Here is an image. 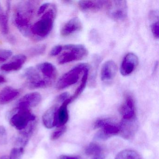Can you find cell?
Segmentation results:
<instances>
[{
	"label": "cell",
	"mask_w": 159,
	"mask_h": 159,
	"mask_svg": "<svg viewBox=\"0 0 159 159\" xmlns=\"http://www.w3.org/2000/svg\"><path fill=\"white\" fill-rule=\"evenodd\" d=\"M56 14V7L51 4L41 18L31 27V33L36 39L41 40L49 36L53 27Z\"/></svg>",
	"instance_id": "cell-1"
},
{
	"label": "cell",
	"mask_w": 159,
	"mask_h": 159,
	"mask_svg": "<svg viewBox=\"0 0 159 159\" xmlns=\"http://www.w3.org/2000/svg\"><path fill=\"white\" fill-rule=\"evenodd\" d=\"M6 118L11 125L20 131L25 128L30 123L35 121L36 116L30 108L17 107L9 111Z\"/></svg>",
	"instance_id": "cell-2"
},
{
	"label": "cell",
	"mask_w": 159,
	"mask_h": 159,
	"mask_svg": "<svg viewBox=\"0 0 159 159\" xmlns=\"http://www.w3.org/2000/svg\"><path fill=\"white\" fill-rule=\"evenodd\" d=\"M62 52H63L58 58L59 64H67L82 60L85 58L88 53L87 49L80 44L64 45Z\"/></svg>",
	"instance_id": "cell-3"
},
{
	"label": "cell",
	"mask_w": 159,
	"mask_h": 159,
	"mask_svg": "<svg viewBox=\"0 0 159 159\" xmlns=\"http://www.w3.org/2000/svg\"><path fill=\"white\" fill-rule=\"evenodd\" d=\"M89 68L86 64H80L74 67L60 78L57 84V88L62 90L77 83L85 70Z\"/></svg>",
	"instance_id": "cell-4"
},
{
	"label": "cell",
	"mask_w": 159,
	"mask_h": 159,
	"mask_svg": "<svg viewBox=\"0 0 159 159\" xmlns=\"http://www.w3.org/2000/svg\"><path fill=\"white\" fill-rule=\"evenodd\" d=\"M107 13L116 21H123L128 16V6L125 1H107L106 6Z\"/></svg>",
	"instance_id": "cell-5"
},
{
	"label": "cell",
	"mask_w": 159,
	"mask_h": 159,
	"mask_svg": "<svg viewBox=\"0 0 159 159\" xmlns=\"http://www.w3.org/2000/svg\"><path fill=\"white\" fill-rule=\"evenodd\" d=\"M24 76L28 82L29 86L32 89L43 88L52 85L45 80L37 67H30L25 70Z\"/></svg>",
	"instance_id": "cell-6"
},
{
	"label": "cell",
	"mask_w": 159,
	"mask_h": 159,
	"mask_svg": "<svg viewBox=\"0 0 159 159\" xmlns=\"http://www.w3.org/2000/svg\"><path fill=\"white\" fill-rule=\"evenodd\" d=\"M119 127L120 135L125 139H130L134 135L138 127L136 117L131 119H123Z\"/></svg>",
	"instance_id": "cell-7"
},
{
	"label": "cell",
	"mask_w": 159,
	"mask_h": 159,
	"mask_svg": "<svg viewBox=\"0 0 159 159\" xmlns=\"http://www.w3.org/2000/svg\"><path fill=\"white\" fill-rule=\"evenodd\" d=\"M139 58L135 54L129 53L123 59L120 68L121 74L126 76L132 74L139 65Z\"/></svg>",
	"instance_id": "cell-8"
},
{
	"label": "cell",
	"mask_w": 159,
	"mask_h": 159,
	"mask_svg": "<svg viewBox=\"0 0 159 159\" xmlns=\"http://www.w3.org/2000/svg\"><path fill=\"white\" fill-rule=\"evenodd\" d=\"M120 112L123 119H131L136 117L134 101L130 95L125 96L123 103L120 107Z\"/></svg>",
	"instance_id": "cell-9"
},
{
	"label": "cell",
	"mask_w": 159,
	"mask_h": 159,
	"mask_svg": "<svg viewBox=\"0 0 159 159\" xmlns=\"http://www.w3.org/2000/svg\"><path fill=\"white\" fill-rule=\"evenodd\" d=\"M117 66L112 60H109L104 63L102 66L100 77L102 81L109 82L115 78L117 72Z\"/></svg>",
	"instance_id": "cell-10"
},
{
	"label": "cell",
	"mask_w": 159,
	"mask_h": 159,
	"mask_svg": "<svg viewBox=\"0 0 159 159\" xmlns=\"http://www.w3.org/2000/svg\"><path fill=\"white\" fill-rule=\"evenodd\" d=\"M41 100V95L39 93H30L24 96L18 101L17 107L30 108L38 106Z\"/></svg>",
	"instance_id": "cell-11"
},
{
	"label": "cell",
	"mask_w": 159,
	"mask_h": 159,
	"mask_svg": "<svg viewBox=\"0 0 159 159\" xmlns=\"http://www.w3.org/2000/svg\"><path fill=\"white\" fill-rule=\"evenodd\" d=\"M82 24L78 17L70 19L64 25L61 30L63 37H68L80 31L82 29Z\"/></svg>",
	"instance_id": "cell-12"
},
{
	"label": "cell",
	"mask_w": 159,
	"mask_h": 159,
	"mask_svg": "<svg viewBox=\"0 0 159 159\" xmlns=\"http://www.w3.org/2000/svg\"><path fill=\"white\" fill-rule=\"evenodd\" d=\"M37 68L45 80L52 84L57 75V70L54 65L48 62H45L38 65Z\"/></svg>",
	"instance_id": "cell-13"
},
{
	"label": "cell",
	"mask_w": 159,
	"mask_h": 159,
	"mask_svg": "<svg viewBox=\"0 0 159 159\" xmlns=\"http://www.w3.org/2000/svg\"><path fill=\"white\" fill-rule=\"evenodd\" d=\"M113 121L107 124L101 128V130L96 135L97 139L105 140L112 136L118 134L120 132L119 125L113 122Z\"/></svg>",
	"instance_id": "cell-14"
},
{
	"label": "cell",
	"mask_w": 159,
	"mask_h": 159,
	"mask_svg": "<svg viewBox=\"0 0 159 159\" xmlns=\"http://www.w3.org/2000/svg\"><path fill=\"white\" fill-rule=\"evenodd\" d=\"M58 106L54 105L47 110L42 117L43 125L48 129H51L57 125V117Z\"/></svg>",
	"instance_id": "cell-15"
},
{
	"label": "cell",
	"mask_w": 159,
	"mask_h": 159,
	"mask_svg": "<svg viewBox=\"0 0 159 159\" xmlns=\"http://www.w3.org/2000/svg\"><path fill=\"white\" fill-rule=\"evenodd\" d=\"M70 97L68 98L62 103L60 107H58L57 112V117L56 126L58 127L65 126V125L66 123L68 120L69 114L68 111V106L72 102Z\"/></svg>",
	"instance_id": "cell-16"
},
{
	"label": "cell",
	"mask_w": 159,
	"mask_h": 159,
	"mask_svg": "<svg viewBox=\"0 0 159 159\" xmlns=\"http://www.w3.org/2000/svg\"><path fill=\"white\" fill-rule=\"evenodd\" d=\"M26 60V57L24 55L15 56L9 63L4 64L1 67L2 70L6 71H16L23 66Z\"/></svg>",
	"instance_id": "cell-17"
},
{
	"label": "cell",
	"mask_w": 159,
	"mask_h": 159,
	"mask_svg": "<svg viewBox=\"0 0 159 159\" xmlns=\"http://www.w3.org/2000/svg\"><path fill=\"white\" fill-rule=\"evenodd\" d=\"M107 1H80L79 6L84 11H97L106 7Z\"/></svg>",
	"instance_id": "cell-18"
},
{
	"label": "cell",
	"mask_w": 159,
	"mask_h": 159,
	"mask_svg": "<svg viewBox=\"0 0 159 159\" xmlns=\"http://www.w3.org/2000/svg\"><path fill=\"white\" fill-rule=\"evenodd\" d=\"M19 94L17 89L7 86L0 91V105H5L15 99Z\"/></svg>",
	"instance_id": "cell-19"
},
{
	"label": "cell",
	"mask_w": 159,
	"mask_h": 159,
	"mask_svg": "<svg viewBox=\"0 0 159 159\" xmlns=\"http://www.w3.org/2000/svg\"><path fill=\"white\" fill-rule=\"evenodd\" d=\"M115 159H142L139 153L135 151L126 149L119 152Z\"/></svg>",
	"instance_id": "cell-20"
},
{
	"label": "cell",
	"mask_w": 159,
	"mask_h": 159,
	"mask_svg": "<svg viewBox=\"0 0 159 159\" xmlns=\"http://www.w3.org/2000/svg\"><path fill=\"white\" fill-rule=\"evenodd\" d=\"M88 73H89V69H87L85 70V71L84 72V74H83L81 83L80 84L76 89V91H75V93H74L73 96L70 97V98H71L72 101H73L76 98H77L84 90V88L86 86V83H87Z\"/></svg>",
	"instance_id": "cell-21"
},
{
	"label": "cell",
	"mask_w": 159,
	"mask_h": 159,
	"mask_svg": "<svg viewBox=\"0 0 159 159\" xmlns=\"http://www.w3.org/2000/svg\"><path fill=\"white\" fill-rule=\"evenodd\" d=\"M30 136L31 135L26 133L19 131V135L15 141L16 147L25 148L29 140Z\"/></svg>",
	"instance_id": "cell-22"
},
{
	"label": "cell",
	"mask_w": 159,
	"mask_h": 159,
	"mask_svg": "<svg viewBox=\"0 0 159 159\" xmlns=\"http://www.w3.org/2000/svg\"><path fill=\"white\" fill-rule=\"evenodd\" d=\"M102 151V148L98 144L95 143H91L85 149V152L88 155L98 156L100 155Z\"/></svg>",
	"instance_id": "cell-23"
},
{
	"label": "cell",
	"mask_w": 159,
	"mask_h": 159,
	"mask_svg": "<svg viewBox=\"0 0 159 159\" xmlns=\"http://www.w3.org/2000/svg\"><path fill=\"white\" fill-rule=\"evenodd\" d=\"M0 28L2 34L7 35L9 33V24L7 16L4 14L0 13Z\"/></svg>",
	"instance_id": "cell-24"
},
{
	"label": "cell",
	"mask_w": 159,
	"mask_h": 159,
	"mask_svg": "<svg viewBox=\"0 0 159 159\" xmlns=\"http://www.w3.org/2000/svg\"><path fill=\"white\" fill-rule=\"evenodd\" d=\"M25 152V148L15 147L11 151L9 156L11 159H21Z\"/></svg>",
	"instance_id": "cell-25"
},
{
	"label": "cell",
	"mask_w": 159,
	"mask_h": 159,
	"mask_svg": "<svg viewBox=\"0 0 159 159\" xmlns=\"http://www.w3.org/2000/svg\"><path fill=\"white\" fill-rule=\"evenodd\" d=\"M66 126L58 127V129L53 132L52 134L51 135V139L52 140H57L66 132Z\"/></svg>",
	"instance_id": "cell-26"
},
{
	"label": "cell",
	"mask_w": 159,
	"mask_h": 159,
	"mask_svg": "<svg viewBox=\"0 0 159 159\" xmlns=\"http://www.w3.org/2000/svg\"><path fill=\"white\" fill-rule=\"evenodd\" d=\"M45 49H46V47L44 45L35 46L30 49V55L32 56L39 55L44 53Z\"/></svg>",
	"instance_id": "cell-27"
},
{
	"label": "cell",
	"mask_w": 159,
	"mask_h": 159,
	"mask_svg": "<svg viewBox=\"0 0 159 159\" xmlns=\"http://www.w3.org/2000/svg\"><path fill=\"white\" fill-rule=\"evenodd\" d=\"M112 120L111 119H101L96 121L94 124L93 127L94 129L100 128L105 126L107 124L112 121Z\"/></svg>",
	"instance_id": "cell-28"
},
{
	"label": "cell",
	"mask_w": 159,
	"mask_h": 159,
	"mask_svg": "<svg viewBox=\"0 0 159 159\" xmlns=\"http://www.w3.org/2000/svg\"><path fill=\"white\" fill-rule=\"evenodd\" d=\"M12 55V52L10 50H0V62H3L9 59Z\"/></svg>",
	"instance_id": "cell-29"
},
{
	"label": "cell",
	"mask_w": 159,
	"mask_h": 159,
	"mask_svg": "<svg viewBox=\"0 0 159 159\" xmlns=\"http://www.w3.org/2000/svg\"><path fill=\"white\" fill-rule=\"evenodd\" d=\"M151 31L152 35L154 36V38L156 39L159 38V22L158 21L156 22H154L152 23L151 26Z\"/></svg>",
	"instance_id": "cell-30"
},
{
	"label": "cell",
	"mask_w": 159,
	"mask_h": 159,
	"mask_svg": "<svg viewBox=\"0 0 159 159\" xmlns=\"http://www.w3.org/2000/svg\"><path fill=\"white\" fill-rule=\"evenodd\" d=\"M63 49L62 45H57L52 48L50 52V55L52 56H56L61 53Z\"/></svg>",
	"instance_id": "cell-31"
},
{
	"label": "cell",
	"mask_w": 159,
	"mask_h": 159,
	"mask_svg": "<svg viewBox=\"0 0 159 159\" xmlns=\"http://www.w3.org/2000/svg\"><path fill=\"white\" fill-rule=\"evenodd\" d=\"M51 3H43L42 5L39 8V10L38 11V14L40 15L42 14L45 11H47V9L49 8L51 5Z\"/></svg>",
	"instance_id": "cell-32"
},
{
	"label": "cell",
	"mask_w": 159,
	"mask_h": 159,
	"mask_svg": "<svg viewBox=\"0 0 159 159\" xmlns=\"http://www.w3.org/2000/svg\"><path fill=\"white\" fill-rule=\"evenodd\" d=\"M7 132L6 129L2 125H0V140L3 141L6 140L7 136Z\"/></svg>",
	"instance_id": "cell-33"
},
{
	"label": "cell",
	"mask_w": 159,
	"mask_h": 159,
	"mask_svg": "<svg viewBox=\"0 0 159 159\" xmlns=\"http://www.w3.org/2000/svg\"><path fill=\"white\" fill-rule=\"evenodd\" d=\"M69 94L67 93H63L58 96L57 98V101L58 103H63L69 98Z\"/></svg>",
	"instance_id": "cell-34"
},
{
	"label": "cell",
	"mask_w": 159,
	"mask_h": 159,
	"mask_svg": "<svg viewBox=\"0 0 159 159\" xmlns=\"http://www.w3.org/2000/svg\"><path fill=\"white\" fill-rule=\"evenodd\" d=\"M58 159H79L78 156H69V155H62L58 157Z\"/></svg>",
	"instance_id": "cell-35"
},
{
	"label": "cell",
	"mask_w": 159,
	"mask_h": 159,
	"mask_svg": "<svg viewBox=\"0 0 159 159\" xmlns=\"http://www.w3.org/2000/svg\"><path fill=\"white\" fill-rule=\"evenodd\" d=\"M5 79L3 76L0 75V84L3 83L5 82Z\"/></svg>",
	"instance_id": "cell-36"
},
{
	"label": "cell",
	"mask_w": 159,
	"mask_h": 159,
	"mask_svg": "<svg viewBox=\"0 0 159 159\" xmlns=\"http://www.w3.org/2000/svg\"><path fill=\"white\" fill-rule=\"evenodd\" d=\"M93 159H105V157L102 155H99L98 156H95Z\"/></svg>",
	"instance_id": "cell-37"
},
{
	"label": "cell",
	"mask_w": 159,
	"mask_h": 159,
	"mask_svg": "<svg viewBox=\"0 0 159 159\" xmlns=\"http://www.w3.org/2000/svg\"><path fill=\"white\" fill-rule=\"evenodd\" d=\"M0 159H11L9 156L7 155H4V156H2Z\"/></svg>",
	"instance_id": "cell-38"
}]
</instances>
